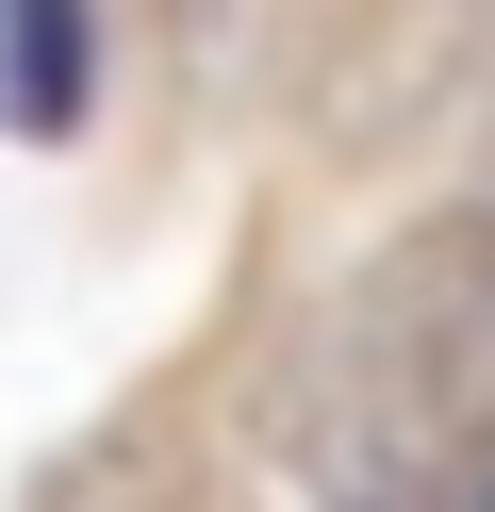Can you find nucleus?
Returning <instances> with one entry per match:
<instances>
[{
	"instance_id": "nucleus-1",
	"label": "nucleus",
	"mask_w": 495,
	"mask_h": 512,
	"mask_svg": "<svg viewBox=\"0 0 495 512\" xmlns=\"http://www.w3.org/2000/svg\"><path fill=\"white\" fill-rule=\"evenodd\" d=\"M99 17L83 0H0V133H83Z\"/></svg>"
}]
</instances>
